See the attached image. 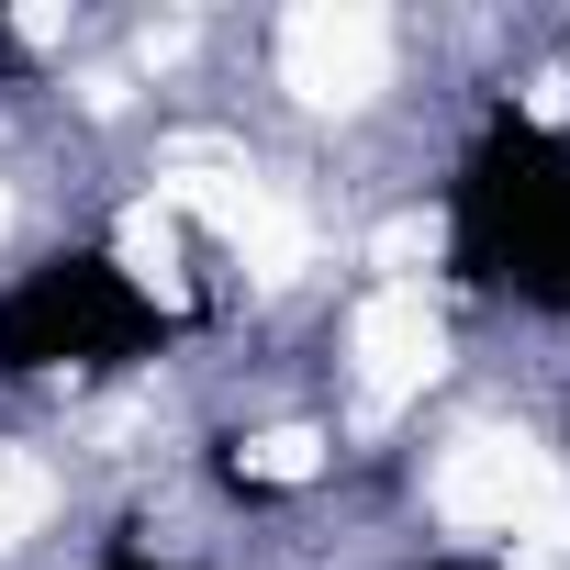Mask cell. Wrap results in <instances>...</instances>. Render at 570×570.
I'll return each mask as SVG.
<instances>
[{"label":"cell","instance_id":"obj_1","mask_svg":"<svg viewBox=\"0 0 570 570\" xmlns=\"http://www.w3.org/2000/svg\"><path fill=\"white\" fill-rule=\"evenodd\" d=\"M448 268L514 314L570 325V135L492 112L448 168Z\"/></svg>","mask_w":570,"mask_h":570},{"label":"cell","instance_id":"obj_2","mask_svg":"<svg viewBox=\"0 0 570 570\" xmlns=\"http://www.w3.org/2000/svg\"><path fill=\"white\" fill-rule=\"evenodd\" d=\"M179 325L124 279V257L101 246H57L0 292V381H57V370H124L157 358Z\"/></svg>","mask_w":570,"mask_h":570},{"label":"cell","instance_id":"obj_3","mask_svg":"<svg viewBox=\"0 0 570 570\" xmlns=\"http://www.w3.org/2000/svg\"><path fill=\"white\" fill-rule=\"evenodd\" d=\"M90 570H168V559H157V548H101Z\"/></svg>","mask_w":570,"mask_h":570},{"label":"cell","instance_id":"obj_4","mask_svg":"<svg viewBox=\"0 0 570 570\" xmlns=\"http://www.w3.org/2000/svg\"><path fill=\"white\" fill-rule=\"evenodd\" d=\"M425 570H492V559H425Z\"/></svg>","mask_w":570,"mask_h":570},{"label":"cell","instance_id":"obj_5","mask_svg":"<svg viewBox=\"0 0 570 570\" xmlns=\"http://www.w3.org/2000/svg\"><path fill=\"white\" fill-rule=\"evenodd\" d=\"M0 68H12V23H0Z\"/></svg>","mask_w":570,"mask_h":570}]
</instances>
